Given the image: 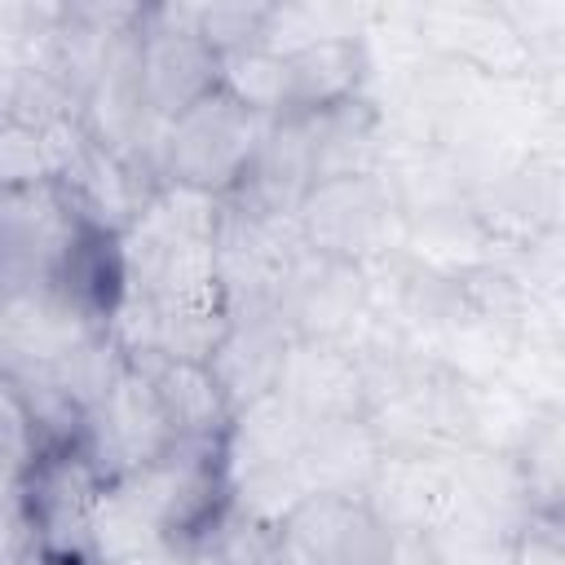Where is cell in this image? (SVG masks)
<instances>
[{"label":"cell","instance_id":"obj_23","mask_svg":"<svg viewBox=\"0 0 565 565\" xmlns=\"http://www.w3.org/2000/svg\"><path fill=\"white\" fill-rule=\"evenodd\" d=\"M194 552L207 565H282L278 561V525L247 516L238 508H225Z\"/></svg>","mask_w":565,"mask_h":565},{"label":"cell","instance_id":"obj_15","mask_svg":"<svg viewBox=\"0 0 565 565\" xmlns=\"http://www.w3.org/2000/svg\"><path fill=\"white\" fill-rule=\"evenodd\" d=\"M305 428H309V424H305L278 393H265V397L238 406V411L230 415L225 437H221L225 481H234V477H243V472H260V468L300 463Z\"/></svg>","mask_w":565,"mask_h":565},{"label":"cell","instance_id":"obj_3","mask_svg":"<svg viewBox=\"0 0 565 565\" xmlns=\"http://www.w3.org/2000/svg\"><path fill=\"white\" fill-rule=\"evenodd\" d=\"M221 57L199 35V4H141L137 18V79L141 102L159 119H177L185 106L216 88Z\"/></svg>","mask_w":565,"mask_h":565},{"label":"cell","instance_id":"obj_14","mask_svg":"<svg viewBox=\"0 0 565 565\" xmlns=\"http://www.w3.org/2000/svg\"><path fill=\"white\" fill-rule=\"evenodd\" d=\"M384 450L366 424V415H349V419H318L305 428V446H300V472L309 490L322 494H349L362 499L375 468H380Z\"/></svg>","mask_w":565,"mask_h":565},{"label":"cell","instance_id":"obj_24","mask_svg":"<svg viewBox=\"0 0 565 565\" xmlns=\"http://www.w3.org/2000/svg\"><path fill=\"white\" fill-rule=\"evenodd\" d=\"M49 181H53V163H49L44 132L0 115V194L35 190Z\"/></svg>","mask_w":565,"mask_h":565},{"label":"cell","instance_id":"obj_17","mask_svg":"<svg viewBox=\"0 0 565 565\" xmlns=\"http://www.w3.org/2000/svg\"><path fill=\"white\" fill-rule=\"evenodd\" d=\"M53 287L62 291V300L93 327H106L110 309L119 305V296L128 291L124 282V256H119V234H102V230H75L71 247L62 252L57 269H53Z\"/></svg>","mask_w":565,"mask_h":565},{"label":"cell","instance_id":"obj_21","mask_svg":"<svg viewBox=\"0 0 565 565\" xmlns=\"http://www.w3.org/2000/svg\"><path fill=\"white\" fill-rule=\"evenodd\" d=\"M128 371V353L97 327L88 335H79L53 366L49 375L57 380V388L79 406V411H93L110 397V388L119 384V375Z\"/></svg>","mask_w":565,"mask_h":565},{"label":"cell","instance_id":"obj_2","mask_svg":"<svg viewBox=\"0 0 565 565\" xmlns=\"http://www.w3.org/2000/svg\"><path fill=\"white\" fill-rule=\"evenodd\" d=\"M296 230L309 252L362 269L384 256H397L406 243V216L393 207L380 177L313 181L296 207Z\"/></svg>","mask_w":565,"mask_h":565},{"label":"cell","instance_id":"obj_19","mask_svg":"<svg viewBox=\"0 0 565 565\" xmlns=\"http://www.w3.org/2000/svg\"><path fill=\"white\" fill-rule=\"evenodd\" d=\"M216 88L225 97H234L243 110L260 115V119H282L291 110V75H287V57L252 44L238 53H225L216 66Z\"/></svg>","mask_w":565,"mask_h":565},{"label":"cell","instance_id":"obj_1","mask_svg":"<svg viewBox=\"0 0 565 565\" xmlns=\"http://www.w3.org/2000/svg\"><path fill=\"white\" fill-rule=\"evenodd\" d=\"M269 119L243 110L234 97L212 88L163 128V181L225 199L247 172Z\"/></svg>","mask_w":565,"mask_h":565},{"label":"cell","instance_id":"obj_13","mask_svg":"<svg viewBox=\"0 0 565 565\" xmlns=\"http://www.w3.org/2000/svg\"><path fill=\"white\" fill-rule=\"evenodd\" d=\"M309 124V159H313V181H335V177H375L384 159V115L380 106L362 93L349 97L322 115H305Z\"/></svg>","mask_w":565,"mask_h":565},{"label":"cell","instance_id":"obj_22","mask_svg":"<svg viewBox=\"0 0 565 565\" xmlns=\"http://www.w3.org/2000/svg\"><path fill=\"white\" fill-rule=\"evenodd\" d=\"M561 406H539L512 455L525 481L530 512H561Z\"/></svg>","mask_w":565,"mask_h":565},{"label":"cell","instance_id":"obj_6","mask_svg":"<svg viewBox=\"0 0 565 565\" xmlns=\"http://www.w3.org/2000/svg\"><path fill=\"white\" fill-rule=\"evenodd\" d=\"M393 534L380 516L349 494L309 490L278 521V561L282 565H384Z\"/></svg>","mask_w":565,"mask_h":565},{"label":"cell","instance_id":"obj_7","mask_svg":"<svg viewBox=\"0 0 565 565\" xmlns=\"http://www.w3.org/2000/svg\"><path fill=\"white\" fill-rule=\"evenodd\" d=\"M415 26L428 53L459 62L486 79H525L534 75L530 49L494 0H446L415 4Z\"/></svg>","mask_w":565,"mask_h":565},{"label":"cell","instance_id":"obj_18","mask_svg":"<svg viewBox=\"0 0 565 565\" xmlns=\"http://www.w3.org/2000/svg\"><path fill=\"white\" fill-rule=\"evenodd\" d=\"M291 75V110L287 115H322L349 97L366 93V53L358 40H318L287 53Z\"/></svg>","mask_w":565,"mask_h":565},{"label":"cell","instance_id":"obj_20","mask_svg":"<svg viewBox=\"0 0 565 565\" xmlns=\"http://www.w3.org/2000/svg\"><path fill=\"white\" fill-rule=\"evenodd\" d=\"M88 543L97 565H128L163 547V534L119 486H102L88 512Z\"/></svg>","mask_w":565,"mask_h":565},{"label":"cell","instance_id":"obj_10","mask_svg":"<svg viewBox=\"0 0 565 565\" xmlns=\"http://www.w3.org/2000/svg\"><path fill=\"white\" fill-rule=\"evenodd\" d=\"M309 185H313L309 124H305V115H282V119H269L247 172L225 194V203L238 212L265 216V221H287V216H296Z\"/></svg>","mask_w":565,"mask_h":565},{"label":"cell","instance_id":"obj_5","mask_svg":"<svg viewBox=\"0 0 565 565\" xmlns=\"http://www.w3.org/2000/svg\"><path fill=\"white\" fill-rule=\"evenodd\" d=\"M274 313L291 340L353 344L366 322V269L300 247L278 282Z\"/></svg>","mask_w":565,"mask_h":565},{"label":"cell","instance_id":"obj_8","mask_svg":"<svg viewBox=\"0 0 565 565\" xmlns=\"http://www.w3.org/2000/svg\"><path fill=\"white\" fill-rule=\"evenodd\" d=\"M274 393L305 419H349L366 415V384L358 353L349 344H327V340H287Z\"/></svg>","mask_w":565,"mask_h":565},{"label":"cell","instance_id":"obj_12","mask_svg":"<svg viewBox=\"0 0 565 565\" xmlns=\"http://www.w3.org/2000/svg\"><path fill=\"white\" fill-rule=\"evenodd\" d=\"M128 362L150 380L177 441H221L225 437L234 406L225 402L207 362H185V358H168V353H141Z\"/></svg>","mask_w":565,"mask_h":565},{"label":"cell","instance_id":"obj_27","mask_svg":"<svg viewBox=\"0 0 565 565\" xmlns=\"http://www.w3.org/2000/svg\"><path fill=\"white\" fill-rule=\"evenodd\" d=\"M0 455H9V459H18V463H31V455H35L22 397H18V388L9 384L4 371H0Z\"/></svg>","mask_w":565,"mask_h":565},{"label":"cell","instance_id":"obj_11","mask_svg":"<svg viewBox=\"0 0 565 565\" xmlns=\"http://www.w3.org/2000/svg\"><path fill=\"white\" fill-rule=\"evenodd\" d=\"M362 503L380 516V525L388 534H433L455 508L450 459L384 455Z\"/></svg>","mask_w":565,"mask_h":565},{"label":"cell","instance_id":"obj_25","mask_svg":"<svg viewBox=\"0 0 565 565\" xmlns=\"http://www.w3.org/2000/svg\"><path fill=\"white\" fill-rule=\"evenodd\" d=\"M265 22H269V4H199V35L216 57L260 44Z\"/></svg>","mask_w":565,"mask_h":565},{"label":"cell","instance_id":"obj_4","mask_svg":"<svg viewBox=\"0 0 565 565\" xmlns=\"http://www.w3.org/2000/svg\"><path fill=\"white\" fill-rule=\"evenodd\" d=\"M172 441L177 437L163 419V406H159L150 380L128 362V371L119 375L110 397L102 406L84 411L75 450L84 455V463L97 472L102 486H119L137 468L154 463Z\"/></svg>","mask_w":565,"mask_h":565},{"label":"cell","instance_id":"obj_26","mask_svg":"<svg viewBox=\"0 0 565 565\" xmlns=\"http://www.w3.org/2000/svg\"><path fill=\"white\" fill-rule=\"evenodd\" d=\"M508 565H565L561 512H525L508 534Z\"/></svg>","mask_w":565,"mask_h":565},{"label":"cell","instance_id":"obj_9","mask_svg":"<svg viewBox=\"0 0 565 565\" xmlns=\"http://www.w3.org/2000/svg\"><path fill=\"white\" fill-rule=\"evenodd\" d=\"M79 221L62 203L57 185L0 194V282L53 278Z\"/></svg>","mask_w":565,"mask_h":565},{"label":"cell","instance_id":"obj_30","mask_svg":"<svg viewBox=\"0 0 565 565\" xmlns=\"http://www.w3.org/2000/svg\"><path fill=\"white\" fill-rule=\"evenodd\" d=\"M22 565H49V561H40V556H35V552H31V556H26V561H22Z\"/></svg>","mask_w":565,"mask_h":565},{"label":"cell","instance_id":"obj_29","mask_svg":"<svg viewBox=\"0 0 565 565\" xmlns=\"http://www.w3.org/2000/svg\"><path fill=\"white\" fill-rule=\"evenodd\" d=\"M22 499H26V463L0 455V516L22 512Z\"/></svg>","mask_w":565,"mask_h":565},{"label":"cell","instance_id":"obj_16","mask_svg":"<svg viewBox=\"0 0 565 565\" xmlns=\"http://www.w3.org/2000/svg\"><path fill=\"white\" fill-rule=\"evenodd\" d=\"M287 331L278 318H234L221 344L212 349L207 366L225 393V402L238 411L265 393H274L282 353H287Z\"/></svg>","mask_w":565,"mask_h":565},{"label":"cell","instance_id":"obj_28","mask_svg":"<svg viewBox=\"0 0 565 565\" xmlns=\"http://www.w3.org/2000/svg\"><path fill=\"white\" fill-rule=\"evenodd\" d=\"M31 556V525L22 512L0 516V565H22Z\"/></svg>","mask_w":565,"mask_h":565}]
</instances>
